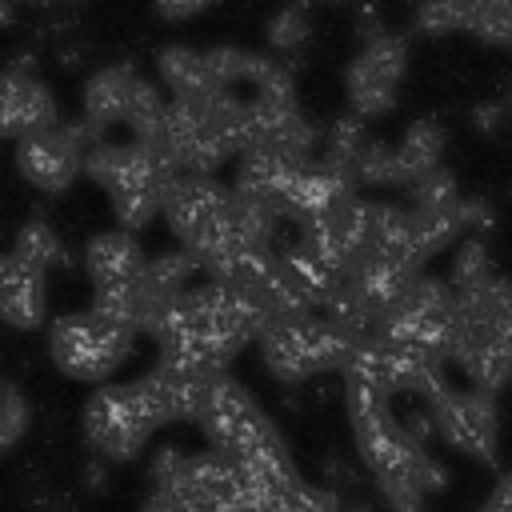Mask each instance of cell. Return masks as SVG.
<instances>
[{"label": "cell", "mask_w": 512, "mask_h": 512, "mask_svg": "<svg viewBox=\"0 0 512 512\" xmlns=\"http://www.w3.org/2000/svg\"><path fill=\"white\" fill-rule=\"evenodd\" d=\"M320 4H348V0H320Z\"/></svg>", "instance_id": "836d02e7"}, {"label": "cell", "mask_w": 512, "mask_h": 512, "mask_svg": "<svg viewBox=\"0 0 512 512\" xmlns=\"http://www.w3.org/2000/svg\"><path fill=\"white\" fill-rule=\"evenodd\" d=\"M108 456H100V452H92V460L80 468V480H84V488L88 492H104L108 488Z\"/></svg>", "instance_id": "f1b7e54d"}, {"label": "cell", "mask_w": 512, "mask_h": 512, "mask_svg": "<svg viewBox=\"0 0 512 512\" xmlns=\"http://www.w3.org/2000/svg\"><path fill=\"white\" fill-rule=\"evenodd\" d=\"M144 248L136 240L132 228H108V232H96L88 236L84 244V272L92 284H120V280H140L144 276Z\"/></svg>", "instance_id": "4fadbf2b"}, {"label": "cell", "mask_w": 512, "mask_h": 512, "mask_svg": "<svg viewBox=\"0 0 512 512\" xmlns=\"http://www.w3.org/2000/svg\"><path fill=\"white\" fill-rule=\"evenodd\" d=\"M476 40L512 48V0H472V28Z\"/></svg>", "instance_id": "d4e9b609"}, {"label": "cell", "mask_w": 512, "mask_h": 512, "mask_svg": "<svg viewBox=\"0 0 512 512\" xmlns=\"http://www.w3.org/2000/svg\"><path fill=\"white\" fill-rule=\"evenodd\" d=\"M216 0H152V12L160 16V20H168V24H180V20H192V16H200L204 8H212Z\"/></svg>", "instance_id": "83f0119b"}, {"label": "cell", "mask_w": 512, "mask_h": 512, "mask_svg": "<svg viewBox=\"0 0 512 512\" xmlns=\"http://www.w3.org/2000/svg\"><path fill=\"white\" fill-rule=\"evenodd\" d=\"M64 124L60 104L52 96V88L36 76V72H16L4 68V84H0V128L8 140H20L28 132H44Z\"/></svg>", "instance_id": "30bf717a"}, {"label": "cell", "mask_w": 512, "mask_h": 512, "mask_svg": "<svg viewBox=\"0 0 512 512\" xmlns=\"http://www.w3.org/2000/svg\"><path fill=\"white\" fill-rule=\"evenodd\" d=\"M132 356V328L104 320L96 308L64 312L48 324V360L80 384L108 380Z\"/></svg>", "instance_id": "3957f363"}, {"label": "cell", "mask_w": 512, "mask_h": 512, "mask_svg": "<svg viewBox=\"0 0 512 512\" xmlns=\"http://www.w3.org/2000/svg\"><path fill=\"white\" fill-rule=\"evenodd\" d=\"M264 36H268V48L284 60H292L308 40H312V20H308V4L300 0H288L284 8L272 12V20L264 24Z\"/></svg>", "instance_id": "d6986e66"}, {"label": "cell", "mask_w": 512, "mask_h": 512, "mask_svg": "<svg viewBox=\"0 0 512 512\" xmlns=\"http://www.w3.org/2000/svg\"><path fill=\"white\" fill-rule=\"evenodd\" d=\"M492 276H496V268H492V252H488L484 232L464 236V240L456 244L452 264H448V280H452V288H456V292H464V288H480V284H488Z\"/></svg>", "instance_id": "44dd1931"}, {"label": "cell", "mask_w": 512, "mask_h": 512, "mask_svg": "<svg viewBox=\"0 0 512 512\" xmlns=\"http://www.w3.org/2000/svg\"><path fill=\"white\" fill-rule=\"evenodd\" d=\"M96 140H104V128H96L88 116H80V120H64L56 128L20 136L12 160L28 188H36L44 196H60L84 172L88 148Z\"/></svg>", "instance_id": "5b68a950"}, {"label": "cell", "mask_w": 512, "mask_h": 512, "mask_svg": "<svg viewBox=\"0 0 512 512\" xmlns=\"http://www.w3.org/2000/svg\"><path fill=\"white\" fill-rule=\"evenodd\" d=\"M364 140H368V120H364L360 112H344V116H336V120L324 128L320 156H328V160H336L340 168L352 172V160L360 156Z\"/></svg>", "instance_id": "cb8c5ba5"}, {"label": "cell", "mask_w": 512, "mask_h": 512, "mask_svg": "<svg viewBox=\"0 0 512 512\" xmlns=\"http://www.w3.org/2000/svg\"><path fill=\"white\" fill-rule=\"evenodd\" d=\"M168 104H172V92H168L164 84H156V80L140 76V80H136V88H132L128 120H124V124L132 128V136H144V132H152V128H160V124H164Z\"/></svg>", "instance_id": "603a6c76"}, {"label": "cell", "mask_w": 512, "mask_h": 512, "mask_svg": "<svg viewBox=\"0 0 512 512\" xmlns=\"http://www.w3.org/2000/svg\"><path fill=\"white\" fill-rule=\"evenodd\" d=\"M84 56H88V44H84V40H60V44H56V60H60V68H68V72L80 68Z\"/></svg>", "instance_id": "1f68e13d"}, {"label": "cell", "mask_w": 512, "mask_h": 512, "mask_svg": "<svg viewBox=\"0 0 512 512\" xmlns=\"http://www.w3.org/2000/svg\"><path fill=\"white\" fill-rule=\"evenodd\" d=\"M32 428V404L28 396L20 392L16 380H4V392H0V444L4 452H12Z\"/></svg>", "instance_id": "484cf974"}, {"label": "cell", "mask_w": 512, "mask_h": 512, "mask_svg": "<svg viewBox=\"0 0 512 512\" xmlns=\"http://www.w3.org/2000/svg\"><path fill=\"white\" fill-rule=\"evenodd\" d=\"M408 200L412 204H420V208H436V204H452V200H460V188H456V176L440 164V168H432L428 176H420L412 188H408Z\"/></svg>", "instance_id": "4316f807"}, {"label": "cell", "mask_w": 512, "mask_h": 512, "mask_svg": "<svg viewBox=\"0 0 512 512\" xmlns=\"http://www.w3.org/2000/svg\"><path fill=\"white\" fill-rule=\"evenodd\" d=\"M392 144H396L400 188L408 192L420 176H428L432 168H440V156H444V148H448V128H444V120H436V116H416V120L400 132V140H392Z\"/></svg>", "instance_id": "5bb4252c"}, {"label": "cell", "mask_w": 512, "mask_h": 512, "mask_svg": "<svg viewBox=\"0 0 512 512\" xmlns=\"http://www.w3.org/2000/svg\"><path fill=\"white\" fill-rule=\"evenodd\" d=\"M420 36H456L472 28V0H420L412 12Z\"/></svg>", "instance_id": "7402d4cb"}, {"label": "cell", "mask_w": 512, "mask_h": 512, "mask_svg": "<svg viewBox=\"0 0 512 512\" xmlns=\"http://www.w3.org/2000/svg\"><path fill=\"white\" fill-rule=\"evenodd\" d=\"M20 4H36V8H72L80 0H20Z\"/></svg>", "instance_id": "d6a6232c"}, {"label": "cell", "mask_w": 512, "mask_h": 512, "mask_svg": "<svg viewBox=\"0 0 512 512\" xmlns=\"http://www.w3.org/2000/svg\"><path fill=\"white\" fill-rule=\"evenodd\" d=\"M88 308H96L104 320H112L120 328L144 332V320H148L152 300H148V292H144L140 280H120V284H96Z\"/></svg>", "instance_id": "2e32d148"}, {"label": "cell", "mask_w": 512, "mask_h": 512, "mask_svg": "<svg viewBox=\"0 0 512 512\" xmlns=\"http://www.w3.org/2000/svg\"><path fill=\"white\" fill-rule=\"evenodd\" d=\"M84 176L96 180L104 192H116V188H136V184H172L180 172L168 168L140 136H132L128 144L96 140V144L88 148Z\"/></svg>", "instance_id": "9c48e42d"}, {"label": "cell", "mask_w": 512, "mask_h": 512, "mask_svg": "<svg viewBox=\"0 0 512 512\" xmlns=\"http://www.w3.org/2000/svg\"><path fill=\"white\" fill-rule=\"evenodd\" d=\"M352 180H356V188H400L396 144L368 136L364 148H360V156L352 160Z\"/></svg>", "instance_id": "ffe728a7"}, {"label": "cell", "mask_w": 512, "mask_h": 512, "mask_svg": "<svg viewBox=\"0 0 512 512\" xmlns=\"http://www.w3.org/2000/svg\"><path fill=\"white\" fill-rule=\"evenodd\" d=\"M164 192L168 184H136V188H116L108 192V204H112V216L116 224L140 232L156 220V212H164Z\"/></svg>", "instance_id": "ac0fdd59"}, {"label": "cell", "mask_w": 512, "mask_h": 512, "mask_svg": "<svg viewBox=\"0 0 512 512\" xmlns=\"http://www.w3.org/2000/svg\"><path fill=\"white\" fill-rule=\"evenodd\" d=\"M0 316L16 332H36L48 320V272L20 260L12 248L0 260Z\"/></svg>", "instance_id": "8fae6325"}, {"label": "cell", "mask_w": 512, "mask_h": 512, "mask_svg": "<svg viewBox=\"0 0 512 512\" xmlns=\"http://www.w3.org/2000/svg\"><path fill=\"white\" fill-rule=\"evenodd\" d=\"M428 404L436 412V428L440 440L480 464H496L500 460V408H496V392L468 384V388H452L448 380L440 388L428 392Z\"/></svg>", "instance_id": "8992f818"}, {"label": "cell", "mask_w": 512, "mask_h": 512, "mask_svg": "<svg viewBox=\"0 0 512 512\" xmlns=\"http://www.w3.org/2000/svg\"><path fill=\"white\" fill-rule=\"evenodd\" d=\"M408 72V40L396 32H376L360 44V52L344 68V96L348 108L364 120L388 116L396 108L400 80Z\"/></svg>", "instance_id": "52a82bcc"}, {"label": "cell", "mask_w": 512, "mask_h": 512, "mask_svg": "<svg viewBox=\"0 0 512 512\" xmlns=\"http://www.w3.org/2000/svg\"><path fill=\"white\" fill-rule=\"evenodd\" d=\"M484 508H488V512H512V472L496 476L492 492L484 496Z\"/></svg>", "instance_id": "4dcf8cb0"}, {"label": "cell", "mask_w": 512, "mask_h": 512, "mask_svg": "<svg viewBox=\"0 0 512 512\" xmlns=\"http://www.w3.org/2000/svg\"><path fill=\"white\" fill-rule=\"evenodd\" d=\"M156 76L172 96H204V92L220 88L212 60H208V48L200 52L188 44H164L156 52Z\"/></svg>", "instance_id": "9a60e30c"}, {"label": "cell", "mask_w": 512, "mask_h": 512, "mask_svg": "<svg viewBox=\"0 0 512 512\" xmlns=\"http://www.w3.org/2000/svg\"><path fill=\"white\" fill-rule=\"evenodd\" d=\"M344 412L356 440V456L380 496L392 508H420L428 492H440L448 484V468L404 432V424L392 412V396L360 376L344 372Z\"/></svg>", "instance_id": "6da1fadb"}, {"label": "cell", "mask_w": 512, "mask_h": 512, "mask_svg": "<svg viewBox=\"0 0 512 512\" xmlns=\"http://www.w3.org/2000/svg\"><path fill=\"white\" fill-rule=\"evenodd\" d=\"M260 360L268 376L284 388H300L312 376L324 372H344L360 336L340 328L324 312H304V316H280L260 332Z\"/></svg>", "instance_id": "7a4b0ae2"}, {"label": "cell", "mask_w": 512, "mask_h": 512, "mask_svg": "<svg viewBox=\"0 0 512 512\" xmlns=\"http://www.w3.org/2000/svg\"><path fill=\"white\" fill-rule=\"evenodd\" d=\"M136 80H140V72H136L132 60H112V64L88 72L84 84H80V116H88L104 132L124 124Z\"/></svg>", "instance_id": "7c38bea8"}, {"label": "cell", "mask_w": 512, "mask_h": 512, "mask_svg": "<svg viewBox=\"0 0 512 512\" xmlns=\"http://www.w3.org/2000/svg\"><path fill=\"white\" fill-rule=\"evenodd\" d=\"M208 376H212V372L192 368V364H184V360L160 352L156 364H152L136 384L144 388V396H148V404H152V412H156V420H160V428H164V424H184V420L196 424L200 404H204Z\"/></svg>", "instance_id": "ba28073f"}, {"label": "cell", "mask_w": 512, "mask_h": 512, "mask_svg": "<svg viewBox=\"0 0 512 512\" xmlns=\"http://www.w3.org/2000/svg\"><path fill=\"white\" fill-rule=\"evenodd\" d=\"M12 252H16L20 260L44 268V272H52V268H68V264H72L64 240L56 236V228H52L48 220H24V224L16 228Z\"/></svg>", "instance_id": "e0dca14e"}, {"label": "cell", "mask_w": 512, "mask_h": 512, "mask_svg": "<svg viewBox=\"0 0 512 512\" xmlns=\"http://www.w3.org/2000/svg\"><path fill=\"white\" fill-rule=\"evenodd\" d=\"M80 428L92 452L108 456L112 464H128L144 452L152 432L160 428L144 388L136 380L128 384H100L80 412Z\"/></svg>", "instance_id": "277c9868"}, {"label": "cell", "mask_w": 512, "mask_h": 512, "mask_svg": "<svg viewBox=\"0 0 512 512\" xmlns=\"http://www.w3.org/2000/svg\"><path fill=\"white\" fill-rule=\"evenodd\" d=\"M324 480H328L332 488H344V484L352 488V484H360V472H356L348 460H340V456H328V460H324Z\"/></svg>", "instance_id": "f546056e"}]
</instances>
